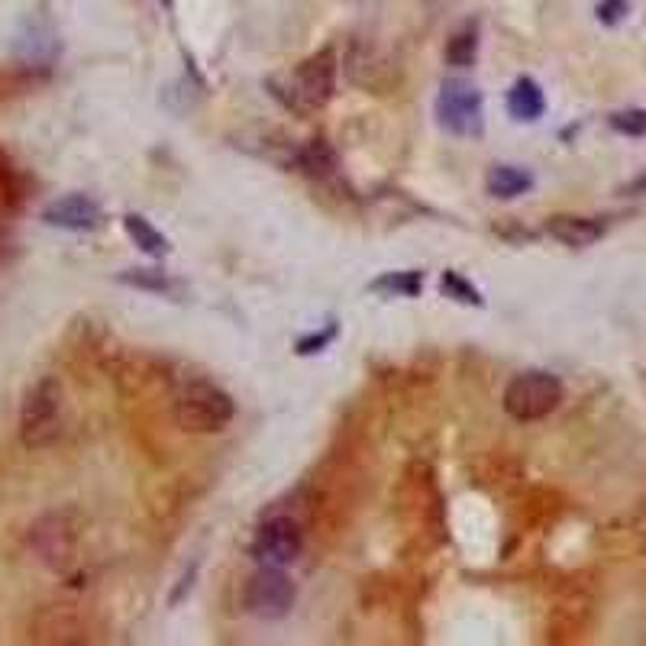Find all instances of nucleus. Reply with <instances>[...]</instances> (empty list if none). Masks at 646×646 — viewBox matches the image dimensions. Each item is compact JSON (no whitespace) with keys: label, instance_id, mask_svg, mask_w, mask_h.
<instances>
[{"label":"nucleus","instance_id":"f257e3e1","mask_svg":"<svg viewBox=\"0 0 646 646\" xmlns=\"http://www.w3.org/2000/svg\"><path fill=\"white\" fill-rule=\"evenodd\" d=\"M336 71H340L336 52L333 49H321V52L307 56L304 62L297 65L288 78H272L268 88H272V95L288 107L291 114L311 117V114H317V110H323L333 100Z\"/></svg>","mask_w":646,"mask_h":646},{"label":"nucleus","instance_id":"f03ea898","mask_svg":"<svg viewBox=\"0 0 646 646\" xmlns=\"http://www.w3.org/2000/svg\"><path fill=\"white\" fill-rule=\"evenodd\" d=\"M233 414V398L207 379H192L175 394V420L188 433H221Z\"/></svg>","mask_w":646,"mask_h":646},{"label":"nucleus","instance_id":"7ed1b4c3","mask_svg":"<svg viewBox=\"0 0 646 646\" xmlns=\"http://www.w3.org/2000/svg\"><path fill=\"white\" fill-rule=\"evenodd\" d=\"M65 394L56 379H39L27 391L23 411H20V440L30 450H42L62 437Z\"/></svg>","mask_w":646,"mask_h":646},{"label":"nucleus","instance_id":"20e7f679","mask_svg":"<svg viewBox=\"0 0 646 646\" xmlns=\"http://www.w3.org/2000/svg\"><path fill=\"white\" fill-rule=\"evenodd\" d=\"M566 398L562 382L544 372V369H530V372H517L515 379L505 388V411L520 423H534V420L549 418Z\"/></svg>","mask_w":646,"mask_h":646},{"label":"nucleus","instance_id":"39448f33","mask_svg":"<svg viewBox=\"0 0 646 646\" xmlns=\"http://www.w3.org/2000/svg\"><path fill=\"white\" fill-rule=\"evenodd\" d=\"M437 124L462 139H479L484 133V97L476 85L450 78L437 95Z\"/></svg>","mask_w":646,"mask_h":646},{"label":"nucleus","instance_id":"423d86ee","mask_svg":"<svg viewBox=\"0 0 646 646\" xmlns=\"http://www.w3.org/2000/svg\"><path fill=\"white\" fill-rule=\"evenodd\" d=\"M404 515L418 523L420 534L443 540V498L427 462H411V469L404 472Z\"/></svg>","mask_w":646,"mask_h":646},{"label":"nucleus","instance_id":"0eeeda50","mask_svg":"<svg viewBox=\"0 0 646 646\" xmlns=\"http://www.w3.org/2000/svg\"><path fill=\"white\" fill-rule=\"evenodd\" d=\"M294 581L278 566H258V572L249 576L243 588V605L253 617L262 620H278L294 608Z\"/></svg>","mask_w":646,"mask_h":646},{"label":"nucleus","instance_id":"6e6552de","mask_svg":"<svg viewBox=\"0 0 646 646\" xmlns=\"http://www.w3.org/2000/svg\"><path fill=\"white\" fill-rule=\"evenodd\" d=\"M301 549H304L301 527L291 517H272V520H265L256 530L249 552H253V559H256L258 566L285 569V566H291L301 556Z\"/></svg>","mask_w":646,"mask_h":646},{"label":"nucleus","instance_id":"1a4fd4ad","mask_svg":"<svg viewBox=\"0 0 646 646\" xmlns=\"http://www.w3.org/2000/svg\"><path fill=\"white\" fill-rule=\"evenodd\" d=\"M42 221L59 229H71V233H91L104 224V211L88 194H65L42 211Z\"/></svg>","mask_w":646,"mask_h":646},{"label":"nucleus","instance_id":"9d476101","mask_svg":"<svg viewBox=\"0 0 646 646\" xmlns=\"http://www.w3.org/2000/svg\"><path fill=\"white\" fill-rule=\"evenodd\" d=\"M75 534H78V530L68 523V517L49 515L32 527V544H36L39 556H42L46 562H52L56 569H62V566H68V559H71Z\"/></svg>","mask_w":646,"mask_h":646},{"label":"nucleus","instance_id":"9b49d317","mask_svg":"<svg viewBox=\"0 0 646 646\" xmlns=\"http://www.w3.org/2000/svg\"><path fill=\"white\" fill-rule=\"evenodd\" d=\"M547 233L556 243H562L569 249H588V246H595L608 233V226H605V221H598V217L556 214V217L547 221Z\"/></svg>","mask_w":646,"mask_h":646},{"label":"nucleus","instance_id":"f8f14e48","mask_svg":"<svg viewBox=\"0 0 646 646\" xmlns=\"http://www.w3.org/2000/svg\"><path fill=\"white\" fill-rule=\"evenodd\" d=\"M508 114L520 124H534L547 114V97L544 88L534 78H517L515 88L508 91Z\"/></svg>","mask_w":646,"mask_h":646},{"label":"nucleus","instance_id":"ddd939ff","mask_svg":"<svg viewBox=\"0 0 646 646\" xmlns=\"http://www.w3.org/2000/svg\"><path fill=\"white\" fill-rule=\"evenodd\" d=\"M484 188L498 200H515L534 188V175L520 165H495L484 178Z\"/></svg>","mask_w":646,"mask_h":646},{"label":"nucleus","instance_id":"4468645a","mask_svg":"<svg viewBox=\"0 0 646 646\" xmlns=\"http://www.w3.org/2000/svg\"><path fill=\"white\" fill-rule=\"evenodd\" d=\"M294 165L307 175V178H330L336 172V153L326 139H307L297 153H294Z\"/></svg>","mask_w":646,"mask_h":646},{"label":"nucleus","instance_id":"2eb2a0df","mask_svg":"<svg viewBox=\"0 0 646 646\" xmlns=\"http://www.w3.org/2000/svg\"><path fill=\"white\" fill-rule=\"evenodd\" d=\"M124 229H127L129 239H133L146 256L161 258L172 253V243H168V239L161 236V229H156L143 214H127V217H124Z\"/></svg>","mask_w":646,"mask_h":646},{"label":"nucleus","instance_id":"dca6fc26","mask_svg":"<svg viewBox=\"0 0 646 646\" xmlns=\"http://www.w3.org/2000/svg\"><path fill=\"white\" fill-rule=\"evenodd\" d=\"M420 288H423V275L414 268L411 272H385L369 285L372 294H385V297H418Z\"/></svg>","mask_w":646,"mask_h":646},{"label":"nucleus","instance_id":"f3484780","mask_svg":"<svg viewBox=\"0 0 646 646\" xmlns=\"http://www.w3.org/2000/svg\"><path fill=\"white\" fill-rule=\"evenodd\" d=\"M479 56V30L476 27H462L450 36L447 42V62L452 68H469Z\"/></svg>","mask_w":646,"mask_h":646},{"label":"nucleus","instance_id":"a211bd4d","mask_svg":"<svg viewBox=\"0 0 646 646\" xmlns=\"http://www.w3.org/2000/svg\"><path fill=\"white\" fill-rule=\"evenodd\" d=\"M120 282L139 291H156V294H175L178 291V282H172L165 272H156V268H129L120 275Z\"/></svg>","mask_w":646,"mask_h":646},{"label":"nucleus","instance_id":"6ab92c4d","mask_svg":"<svg viewBox=\"0 0 646 646\" xmlns=\"http://www.w3.org/2000/svg\"><path fill=\"white\" fill-rule=\"evenodd\" d=\"M440 291H443L450 301H456V304H469V307H482L484 304L482 291L476 288L469 278H462L459 272H443V275H440Z\"/></svg>","mask_w":646,"mask_h":646},{"label":"nucleus","instance_id":"aec40b11","mask_svg":"<svg viewBox=\"0 0 646 646\" xmlns=\"http://www.w3.org/2000/svg\"><path fill=\"white\" fill-rule=\"evenodd\" d=\"M608 124H611L614 133H620V136H646V110L640 107H630V110H617L608 117Z\"/></svg>","mask_w":646,"mask_h":646},{"label":"nucleus","instance_id":"412c9836","mask_svg":"<svg viewBox=\"0 0 646 646\" xmlns=\"http://www.w3.org/2000/svg\"><path fill=\"white\" fill-rule=\"evenodd\" d=\"M333 340H336V323H326V330H323V333H311V336L297 340V355L323 353Z\"/></svg>","mask_w":646,"mask_h":646},{"label":"nucleus","instance_id":"4be33fe9","mask_svg":"<svg viewBox=\"0 0 646 646\" xmlns=\"http://www.w3.org/2000/svg\"><path fill=\"white\" fill-rule=\"evenodd\" d=\"M627 10H630L627 0H601V3H598V20H601L605 27H614V23H620V20L627 17Z\"/></svg>","mask_w":646,"mask_h":646},{"label":"nucleus","instance_id":"5701e85b","mask_svg":"<svg viewBox=\"0 0 646 646\" xmlns=\"http://www.w3.org/2000/svg\"><path fill=\"white\" fill-rule=\"evenodd\" d=\"M627 192H630V194L646 192V172H644V175H640V178H637V182H634V185H630V188H627Z\"/></svg>","mask_w":646,"mask_h":646}]
</instances>
